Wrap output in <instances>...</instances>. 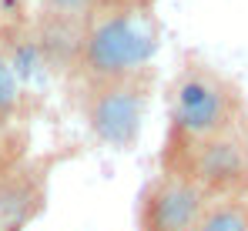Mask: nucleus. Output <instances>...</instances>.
<instances>
[{
    "instance_id": "5",
    "label": "nucleus",
    "mask_w": 248,
    "mask_h": 231,
    "mask_svg": "<svg viewBox=\"0 0 248 231\" xmlns=\"http://www.w3.org/2000/svg\"><path fill=\"white\" fill-rule=\"evenodd\" d=\"M208 198L178 174L158 171L138 194L134 228L138 231H195Z\"/></svg>"
},
{
    "instance_id": "6",
    "label": "nucleus",
    "mask_w": 248,
    "mask_h": 231,
    "mask_svg": "<svg viewBox=\"0 0 248 231\" xmlns=\"http://www.w3.org/2000/svg\"><path fill=\"white\" fill-rule=\"evenodd\" d=\"M195 231H248V194L208 201Z\"/></svg>"
},
{
    "instance_id": "4",
    "label": "nucleus",
    "mask_w": 248,
    "mask_h": 231,
    "mask_svg": "<svg viewBox=\"0 0 248 231\" xmlns=\"http://www.w3.org/2000/svg\"><path fill=\"white\" fill-rule=\"evenodd\" d=\"M161 171L185 178L208 201L248 194V127L195 144H165Z\"/></svg>"
},
{
    "instance_id": "7",
    "label": "nucleus",
    "mask_w": 248,
    "mask_h": 231,
    "mask_svg": "<svg viewBox=\"0 0 248 231\" xmlns=\"http://www.w3.org/2000/svg\"><path fill=\"white\" fill-rule=\"evenodd\" d=\"M17 104H20V84H17V74H14V67H10L3 47H0V127L10 124Z\"/></svg>"
},
{
    "instance_id": "9",
    "label": "nucleus",
    "mask_w": 248,
    "mask_h": 231,
    "mask_svg": "<svg viewBox=\"0 0 248 231\" xmlns=\"http://www.w3.org/2000/svg\"><path fill=\"white\" fill-rule=\"evenodd\" d=\"M0 231H7V228H3V221H0Z\"/></svg>"
},
{
    "instance_id": "1",
    "label": "nucleus",
    "mask_w": 248,
    "mask_h": 231,
    "mask_svg": "<svg viewBox=\"0 0 248 231\" xmlns=\"http://www.w3.org/2000/svg\"><path fill=\"white\" fill-rule=\"evenodd\" d=\"M242 127H248L242 87L205 61H185L168 84L165 144H195Z\"/></svg>"
},
{
    "instance_id": "2",
    "label": "nucleus",
    "mask_w": 248,
    "mask_h": 231,
    "mask_svg": "<svg viewBox=\"0 0 248 231\" xmlns=\"http://www.w3.org/2000/svg\"><path fill=\"white\" fill-rule=\"evenodd\" d=\"M155 47H158V24L151 7L138 0H118L97 10L84 27L81 47H78L84 84L138 74L151 67Z\"/></svg>"
},
{
    "instance_id": "8",
    "label": "nucleus",
    "mask_w": 248,
    "mask_h": 231,
    "mask_svg": "<svg viewBox=\"0 0 248 231\" xmlns=\"http://www.w3.org/2000/svg\"><path fill=\"white\" fill-rule=\"evenodd\" d=\"M37 3L47 7L50 14H57V17H74V14H84V10L94 7V0H37Z\"/></svg>"
},
{
    "instance_id": "3",
    "label": "nucleus",
    "mask_w": 248,
    "mask_h": 231,
    "mask_svg": "<svg viewBox=\"0 0 248 231\" xmlns=\"http://www.w3.org/2000/svg\"><path fill=\"white\" fill-rule=\"evenodd\" d=\"M155 67H144L138 74L111 77V80H91L84 84V124L104 148L131 151L141 141L148 108L155 97Z\"/></svg>"
}]
</instances>
